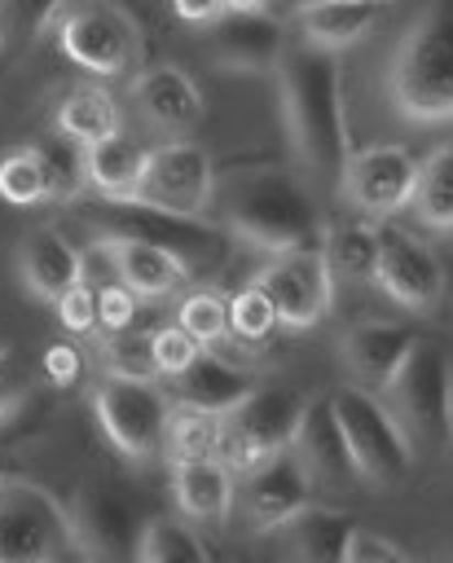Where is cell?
I'll return each instance as SVG.
<instances>
[{
  "label": "cell",
  "instance_id": "277c9868",
  "mask_svg": "<svg viewBox=\"0 0 453 563\" xmlns=\"http://www.w3.org/2000/svg\"><path fill=\"white\" fill-rule=\"evenodd\" d=\"M79 541L70 510L40 484L9 475L0 484V563H48L75 559Z\"/></svg>",
  "mask_w": 453,
  "mask_h": 563
},
{
  "label": "cell",
  "instance_id": "836d02e7",
  "mask_svg": "<svg viewBox=\"0 0 453 563\" xmlns=\"http://www.w3.org/2000/svg\"><path fill=\"white\" fill-rule=\"evenodd\" d=\"M101 365L114 378H158V361H154V334L145 330H106L101 339Z\"/></svg>",
  "mask_w": 453,
  "mask_h": 563
},
{
  "label": "cell",
  "instance_id": "52a82bcc",
  "mask_svg": "<svg viewBox=\"0 0 453 563\" xmlns=\"http://www.w3.org/2000/svg\"><path fill=\"white\" fill-rule=\"evenodd\" d=\"M88 220L97 233L110 238H141L154 246L176 251L189 268L194 264H211L224 255V233L216 224H207L202 216H176L163 207H150L141 198H101L88 207Z\"/></svg>",
  "mask_w": 453,
  "mask_h": 563
},
{
  "label": "cell",
  "instance_id": "e0dca14e",
  "mask_svg": "<svg viewBox=\"0 0 453 563\" xmlns=\"http://www.w3.org/2000/svg\"><path fill=\"white\" fill-rule=\"evenodd\" d=\"M132 110L145 119V128L163 136H185L202 119V92L180 66L154 62L132 79Z\"/></svg>",
  "mask_w": 453,
  "mask_h": 563
},
{
  "label": "cell",
  "instance_id": "f546056e",
  "mask_svg": "<svg viewBox=\"0 0 453 563\" xmlns=\"http://www.w3.org/2000/svg\"><path fill=\"white\" fill-rule=\"evenodd\" d=\"M48 180V202H79V194L88 189V145H79L66 132H48L40 141H31Z\"/></svg>",
  "mask_w": 453,
  "mask_h": 563
},
{
  "label": "cell",
  "instance_id": "d4e9b609",
  "mask_svg": "<svg viewBox=\"0 0 453 563\" xmlns=\"http://www.w3.org/2000/svg\"><path fill=\"white\" fill-rule=\"evenodd\" d=\"M101 238L114 246L119 282L136 299H163L189 277V264L167 246H154V242H141V238H110V233H101Z\"/></svg>",
  "mask_w": 453,
  "mask_h": 563
},
{
  "label": "cell",
  "instance_id": "9a60e30c",
  "mask_svg": "<svg viewBox=\"0 0 453 563\" xmlns=\"http://www.w3.org/2000/svg\"><path fill=\"white\" fill-rule=\"evenodd\" d=\"M242 515L255 532H273L277 523H286L312 493V471L303 466V457L295 449H277L264 462H255L251 471H242Z\"/></svg>",
  "mask_w": 453,
  "mask_h": 563
},
{
  "label": "cell",
  "instance_id": "8fae6325",
  "mask_svg": "<svg viewBox=\"0 0 453 563\" xmlns=\"http://www.w3.org/2000/svg\"><path fill=\"white\" fill-rule=\"evenodd\" d=\"M255 286L273 299L277 321L308 330L330 312L334 299V273L321 255V246H303V251H277L259 273Z\"/></svg>",
  "mask_w": 453,
  "mask_h": 563
},
{
  "label": "cell",
  "instance_id": "ab89813d",
  "mask_svg": "<svg viewBox=\"0 0 453 563\" xmlns=\"http://www.w3.org/2000/svg\"><path fill=\"white\" fill-rule=\"evenodd\" d=\"M198 347H202V343H198L189 330H180V325L154 330V361H158V374L176 378V374L198 356Z\"/></svg>",
  "mask_w": 453,
  "mask_h": 563
},
{
  "label": "cell",
  "instance_id": "4dcf8cb0",
  "mask_svg": "<svg viewBox=\"0 0 453 563\" xmlns=\"http://www.w3.org/2000/svg\"><path fill=\"white\" fill-rule=\"evenodd\" d=\"M321 255H325L334 282H374V268H378V224L356 220V224L325 229Z\"/></svg>",
  "mask_w": 453,
  "mask_h": 563
},
{
  "label": "cell",
  "instance_id": "c3c4849f",
  "mask_svg": "<svg viewBox=\"0 0 453 563\" xmlns=\"http://www.w3.org/2000/svg\"><path fill=\"white\" fill-rule=\"evenodd\" d=\"M449 554H453V550H449Z\"/></svg>",
  "mask_w": 453,
  "mask_h": 563
},
{
  "label": "cell",
  "instance_id": "6da1fadb",
  "mask_svg": "<svg viewBox=\"0 0 453 563\" xmlns=\"http://www.w3.org/2000/svg\"><path fill=\"white\" fill-rule=\"evenodd\" d=\"M216 207L229 233L242 242L277 255V251H303L321 246L325 224L317 216L312 194L286 172V167H242L229 172L224 185H216Z\"/></svg>",
  "mask_w": 453,
  "mask_h": 563
},
{
  "label": "cell",
  "instance_id": "3957f363",
  "mask_svg": "<svg viewBox=\"0 0 453 563\" xmlns=\"http://www.w3.org/2000/svg\"><path fill=\"white\" fill-rule=\"evenodd\" d=\"M387 97L413 123L453 119V0H427L387 66Z\"/></svg>",
  "mask_w": 453,
  "mask_h": 563
},
{
  "label": "cell",
  "instance_id": "7dc6e473",
  "mask_svg": "<svg viewBox=\"0 0 453 563\" xmlns=\"http://www.w3.org/2000/svg\"><path fill=\"white\" fill-rule=\"evenodd\" d=\"M229 9H264V0H224Z\"/></svg>",
  "mask_w": 453,
  "mask_h": 563
},
{
  "label": "cell",
  "instance_id": "83f0119b",
  "mask_svg": "<svg viewBox=\"0 0 453 563\" xmlns=\"http://www.w3.org/2000/svg\"><path fill=\"white\" fill-rule=\"evenodd\" d=\"M132 554L141 563H202V559H211L207 541L198 537V528L185 515L180 519L176 515L145 519L141 532H136V541H132Z\"/></svg>",
  "mask_w": 453,
  "mask_h": 563
},
{
  "label": "cell",
  "instance_id": "b9f144b4",
  "mask_svg": "<svg viewBox=\"0 0 453 563\" xmlns=\"http://www.w3.org/2000/svg\"><path fill=\"white\" fill-rule=\"evenodd\" d=\"M132 317H136V295L123 282L97 286V325L123 330V325H132Z\"/></svg>",
  "mask_w": 453,
  "mask_h": 563
},
{
  "label": "cell",
  "instance_id": "7402d4cb",
  "mask_svg": "<svg viewBox=\"0 0 453 563\" xmlns=\"http://www.w3.org/2000/svg\"><path fill=\"white\" fill-rule=\"evenodd\" d=\"M391 0H303L295 9V26L303 35V44L312 48H347L361 35H369L378 26V18L387 13Z\"/></svg>",
  "mask_w": 453,
  "mask_h": 563
},
{
  "label": "cell",
  "instance_id": "7a4b0ae2",
  "mask_svg": "<svg viewBox=\"0 0 453 563\" xmlns=\"http://www.w3.org/2000/svg\"><path fill=\"white\" fill-rule=\"evenodd\" d=\"M277 88L295 154L312 176H339L347 158V128L339 106V62L330 48L295 44L277 57Z\"/></svg>",
  "mask_w": 453,
  "mask_h": 563
},
{
  "label": "cell",
  "instance_id": "8992f818",
  "mask_svg": "<svg viewBox=\"0 0 453 563\" xmlns=\"http://www.w3.org/2000/svg\"><path fill=\"white\" fill-rule=\"evenodd\" d=\"M330 405H334V418H339V427L347 435V449L361 466V479L400 484L413 466L409 431L400 427V418L369 387H334Z\"/></svg>",
  "mask_w": 453,
  "mask_h": 563
},
{
  "label": "cell",
  "instance_id": "7bdbcfd3",
  "mask_svg": "<svg viewBox=\"0 0 453 563\" xmlns=\"http://www.w3.org/2000/svg\"><path fill=\"white\" fill-rule=\"evenodd\" d=\"M26 400V369L18 365V356L0 343V422Z\"/></svg>",
  "mask_w": 453,
  "mask_h": 563
},
{
  "label": "cell",
  "instance_id": "5bb4252c",
  "mask_svg": "<svg viewBox=\"0 0 453 563\" xmlns=\"http://www.w3.org/2000/svg\"><path fill=\"white\" fill-rule=\"evenodd\" d=\"M374 282L413 312H431L444 299V264L435 260V251L413 238L409 229L396 224H378V268Z\"/></svg>",
  "mask_w": 453,
  "mask_h": 563
},
{
  "label": "cell",
  "instance_id": "d6a6232c",
  "mask_svg": "<svg viewBox=\"0 0 453 563\" xmlns=\"http://www.w3.org/2000/svg\"><path fill=\"white\" fill-rule=\"evenodd\" d=\"M409 207L418 211L422 224L453 229V145H440L427 154V163H418Z\"/></svg>",
  "mask_w": 453,
  "mask_h": 563
},
{
  "label": "cell",
  "instance_id": "f1b7e54d",
  "mask_svg": "<svg viewBox=\"0 0 453 563\" xmlns=\"http://www.w3.org/2000/svg\"><path fill=\"white\" fill-rule=\"evenodd\" d=\"M53 128L66 132V136H75L79 145H92V141H101V136L119 132L123 123H119V106H114V97H110L106 88L79 84V88H70V92L62 97Z\"/></svg>",
  "mask_w": 453,
  "mask_h": 563
},
{
  "label": "cell",
  "instance_id": "9c48e42d",
  "mask_svg": "<svg viewBox=\"0 0 453 563\" xmlns=\"http://www.w3.org/2000/svg\"><path fill=\"white\" fill-rule=\"evenodd\" d=\"M167 409L172 405L154 387V378H114V374H106L92 391V413H97L106 440L132 462H150V457L163 453Z\"/></svg>",
  "mask_w": 453,
  "mask_h": 563
},
{
  "label": "cell",
  "instance_id": "8d00e7d4",
  "mask_svg": "<svg viewBox=\"0 0 453 563\" xmlns=\"http://www.w3.org/2000/svg\"><path fill=\"white\" fill-rule=\"evenodd\" d=\"M176 325L189 330L202 347L220 343L229 334V303L216 295V290H194L180 299V312H176Z\"/></svg>",
  "mask_w": 453,
  "mask_h": 563
},
{
  "label": "cell",
  "instance_id": "ac0fdd59",
  "mask_svg": "<svg viewBox=\"0 0 453 563\" xmlns=\"http://www.w3.org/2000/svg\"><path fill=\"white\" fill-rule=\"evenodd\" d=\"M70 528L79 541V559H119L123 550H132L128 532L141 523H136L132 501L114 484L92 479L79 488V497L70 506Z\"/></svg>",
  "mask_w": 453,
  "mask_h": 563
},
{
  "label": "cell",
  "instance_id": "4316f807",
  "mask_svg": "<svg viewBox=\"0 0 453 563\" xmlns=\"http://www.w3.org/2000/svg\"><path fill=\"white\" fill-rule=\"evenodd\" d=\"M145 163H150V145L119 128L88 145V185L101 198H136Z\"/></svg>",
  "mask_w": 453,
  "mask_h": 563
},
{
  "label": "cell",
  "instance_id": "f6af8a7d",
  "mask_svg": "<svg viewBox=\"0 0 453 563\" xmlns=\"http://www.w3.org/2000/svg\"><path fill=\"white\" fill-rule=\"evenodd\" d=\"M172 9H176V18H185V22H216L229 4H224V0H172Z\"/></svg>",
  "mask_w": 453,
  "mask_h": 563
},
{
  "label": "cell",
  "instance_id": "44dd1931",
  "mask_svg": "<svg viewBox=\"0 0 453 563\" xmlns=\"http://www.w3.org/2000/svg\"><path fill=\"white\" fill-rule=\"evenodd\" d=\"M18 273L35 299L53 303L66 286L84 277V255L75 242H66V233H57L53 224H40L18 246Z\"/></svg>",
  "mask_w": 453,
  "mask_h": 563
},
{
  "label": "cell",
  "instance_id": "60d3db41",
  "mask_svg": "<svg viewBox=\"0 0 453 563\" xmlns=\"http://www.w3.org/2000/svg\"><path fill=\"white\" fill-rule=\"evenodd\" d=\"M400 559H409L405 545L383 532H369V528H352V537L343 545V563H400Z\"/></svg>",
  "mask_w": 453,
  "mask_h": 563
},
{
  "label": "cell",
  "instance_id": "ee69618b",
  "mask_svg": "<svg viewBox=\"0 0 453 563\" xmlns=\"http://www.w3.org/2000/svg\"><path fill=\"white\" fill-rule=\"evenodd\" d=\"M44 374L53 378V387H70V383H79V374H84V356H79L70 343H53V347L44 352Z\"/></svg>",
  "mask_w": 453,
  "mask_h": 563
},
{
  "label": "cell",
  "instance_id": "7c38bea8",
  "mask_svg": "<svg viewBox=\"0 0 453 563\" xmlns=\"http://www.w3.org/2000/svg\"><path fill=\"white\" fill-rule=\"evenodd\" d=\"M216 194V163L198 141H167L150 150L136 198L176 216H202Z\"/></svg>",
  "mask_w": 453,
  "mask_h": 563
},
{
  "label": "cell",
  "instance_id": "e575fe53",
  "mask_svg": "<svg viewBox=\"0 0 453 563\" xmlns=\"http://www.w3.org/2000/svg\"><path fill=\"white\" fill-rule=\"evenodd\" d=\"M0 198L13 207H40L48 202V180L40 167L35 145H18L0 158Z\"/></svg>",
  "mask_w": 453,
  "mask_h": 563
},
{
  "label": "cell",
  "instance_id": "d590c367",
  "mask_svg": "<svg viewBox=\"0 0 453 563\" xmlns=\"http://www.w3.org/2000/svg\"><path fill=\"white\" fill-rule=\"evenodd\" d=\"M70 0H0V48L40 40Z\"/></svg>",
  "mask_w": 453,
  "mask_h": 563
},
{
  "label": "cell",
  "instance_id": "d6986e66",
  "mask_svg": "<svg viewBox=\"0 0 453 563\" xmlns=\"http://www.w3.org/2000/svg\"><path fill=\"white\" fill-rule=\"evenodd\" d=\"M290 449L303 457V466L312 471V479H330V484H352L361 479V466L347 449V435L334 418V405L330 396H308L303 400V413H299V427H295V440Z\"/></svg>",
  "mask_w": 453,
  "mask_h": 563
},
{
  "label": "cell",
  "instance_id": "ffe728a7",
  "mask_svg": "<svg viewBox=\"0 0 453 563\" xmlns=\"http://www.w3.org/2000/svg\"><path fill=\"white\" fill-rule=\"evenodd\" d=\"M413 330L400 321H356L343 334V361L356 374L361 387L369 391H387V383L396 378L405 352L413 347Z\"/></svg>",
  "mask_w": 453,
  "mask_h": 563
},
{
  "label": "cell",
  "instance_id": "f35d334b",
  "mask_svg": "<svg viewBox=\"0 0 453 563\" xmlns=\"http://www.w3.org/2000/svg\"><path fill=\"white\" fill-rule=\"evenodd\" d=\"M53 308H57V321H62L70 334H92V330H97V286H88L84 277H79L75 286H66V290L53 299Z\"/></svg>",
  "mask_w": 453,
  "mask_h": 563
},
{
  "label": "cell",
  "instance_id": "603a6c76",
  "mask_svg": "<svg viewBox=\"0 0 453 563\" xmlns=\"http://www.w3.org/2000/svg\"><path fill=\"white\" fill-rule=\"evenodd\" d=\"M172 497L189 523H220L237 501V484L220 457H194L172 466Z\"/></svg>",
  "mask_w": 453,
  "mask_h": 563
},
{
  "label": "cell",
  "instance_id": "bcb514c9",
  "mask_svg": "<svg viewBox=\"0 0 453 563\" xmlns=\"http://www.w3.org/2000/svg\"><path fill=\"white\" fill-rule=\"evenodd\" d=\"M9 475H18V462L9 457V449H0V484H4Z\"/></svg>",
  "mask_w": 453,
  "mask_h": 563
},
{
  "label": "cell",
  "instance_id": "5b68a950",
  "mask_svg": "<svg viewBox=\"0 0 453 563\" xmlns=\"http://www.w3.org/2000/svg\"><path fill=\"white\" fill-rule=\"evenodd\" d=\"M387 391L396 400L391 413L413 440L431 449L453 444V365L431 339H413Z\"/></svg>",
  "mask_w": 453,
  "mask_h": 563
},
{
  "label": "cell",
  "instance_id": "1f68e13d",
  "mask_svg": "<svg viewBox=\"0 0 453 563\" xmlns=\"http://www.w3.org/2000/svg\"><path fill=\"white\" fill-rule=\"evenodd\" d=\"M220 449V413H207L198 405H172L167 409V427H163V457L176 462H194V457H216Z\"/></svg>",
  "mask_w": 453,
  "mask_h": 563
},
{
  "label": "cell",
  "instance_id": "30bf717a",
  "mask_svg": "<svg viewBox=\"0 0 453 563\" xmlns=\"http://www.w3.org/2000/svg\"><path fill=\"white\" fill-rule=\"evenodd\" d=\"M57 44L79 70L101 75V79L132 70L136 53H141L132 18L106 0H84V4L66 9L57 22Z\"/></svg>",
  "mask_w": 453,
  "mask_h": 563
},
{
  "label": "cell",
  "instance_id": "cb8c5ba5",
  "mask_svg": "<svg viewBox=\"0 0 453 563\" xmlns=\"http://www.w3.org/2000/svg\"><path fill=\"white\" fill-rule=\"evenodd\" d=\"M356 519L347 510H334V506H317V501H303L286 523H277L273 532L281 537V550L290 559H303V563H343V545L352 537Z\"/></svg>",
  "mask_w": 453,
  "mask_h": 563
},
{
  "label": "cell",
  "instance_id": "ba28073f",
  "mask_svg": "<svg viewBox=\"0 0 453 563\" xmlns=\"http://www.w3.org/2000/svg\"><path fill=\"white\" fill-rule=\"evenodd\" d=\"M303 400L290 387H251L229 413H220V449L216 457L242 475L277 449H290Z\"/></svg>",
  "mask_w": 453,
  "mask_h": 563
},
{
  "label": "cell",
  "instance_id": "74e56055",
  "mask_svg": "<svg viewBox=\"0 0 453 563\" xmlns=\"http://www.w3.org/2000/svg\"><path fill=\"white\" fill-rule=\"evenodd\" d=\"M281 321H277V308H273V299L251 282V286H242L237 295H233V303H229V330L237 334V339H268L273 330H277Z\"/></svg>",
  "mask_w": 453,
  "mask_h": 563
},
{
  "label": "cell",
  "instance_id": "2e32d148",
  "mask_svg": "<svg viewBox=\"0 0 453 563\" xmlns=\"http://www.w3.org/2000/svg\"><path fill=\"white\" fill-rule=\"evenodd\" d=\"M281 53H286V31L264 9H224L211 22V57L224 70L259 75L273 70Z\"/></svg>",
  "mask_w": 453,
  "mask_h": 563
},
{
  "label": "cell",
  "instance_id": "484cf974",
  "mask_svg": "<svg viewBox=\"0 0 453 563\" xmlns=\"http://www.w3.org/2000/svg\"><path fill=\"white\" fill-rule=\"evenodd\" d=\"M251 387H255V378L246 369L229 365L224 356H216L207 347H198V356L176 374V396L207 413H229Z\"/></svg>",
  "mask_w": 453,
  "mask_h": 563
},
{
  "label": "cell",
  "instance_id": "4fadbf2b",
  "mask_svg": "<svg viewBox=\"0 0 453 563\" xmlns=\"http://www.w3.org/2000/svg\"><path fill=\"white\" fill-rule=\"evenodd\" d=\"M413 180H418V158L405 145L356 150L343 158V172H339L343 198L369 220H387L405 211L413 198Z\"/></svg>",
  "mask_w": 453,
  "mask_h": 563
}]
</instances>
